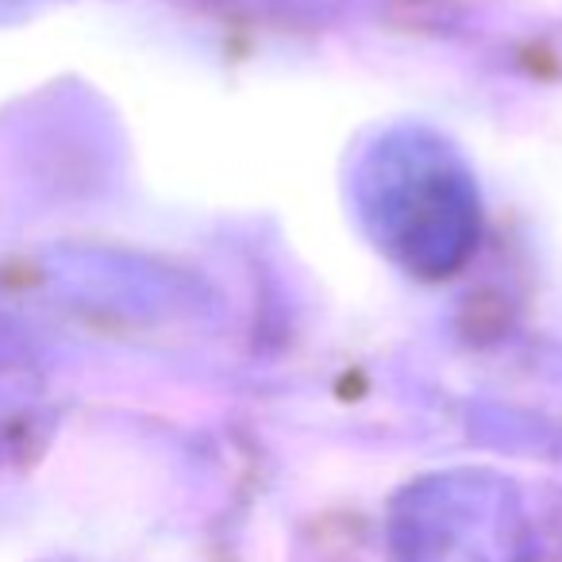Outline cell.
Instances as JSON below:
<instances>
[{"label": "cell", "instance_id": "cell-3", "mask_svg": "<svg viewBox=\"0 0 562 562\" xmlns=\"http://www.w3.org/2000/svg\"><path fill=\"white\" fill-rule=\"evenodd\" d=\"M55 0H0V24H16V20L35 16L40 9H47Z\"/></svg>", "mask_w": 562, "mask_h": 562}, {"label": "cell", "instance_id": "cell-2", "mask_svg": "<svg viewBox=\"0 0 562 562\" xmlns=\"http://www.w3.org/2000/svg\"><path fill=\"white\" fill-rule=\"evenodd\" d=\"M35 393H40V374H35L27 344L20 339V331L0 321V428L24 413Z\"/></svg>", "mask_w": 562, "mask_h": 562}, {"label": "cell", "instance_id": "cell-1", "mask_svg": "<svg viewBox=\"0 0 562 562\" xmlns=\"http://www.w3.org/2000/svg\"><path fill=\"white\" fill-rule=\"evenodd\" d=\"M347 193L378 255L413 278H451L482 239L474 170L428 124H393L370 135L347 173Z\"/></svg>", "mask_w": 562, "mask_h": 562}]
</instances>
